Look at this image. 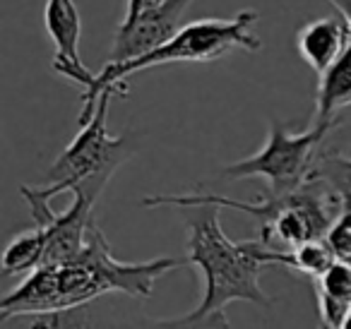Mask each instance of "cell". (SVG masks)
<instances>
[{
  "mask_svg": "<svg viewBox=\"0 0 351 329\" xmlns=\"http://www.w3.org/2000/svg\"><path fill=\"white\" fill-rule=\"evenodd\" d=\"M317 329H330V327H325V324H320V327H317Z\"/></svg>",
  "mask_w": 351,
  "mask_h": 329,
  "instance_id": "cell-19",
  "label": "cell"
},
{
  "mask_svg": "<svg viewBox=\"0 0 351 329\" xmlns=\"http://www.w3.org/2000/svg\"><path fill=\"white\" fill-rule=\"evenodd\" d=\"M346 106H351V46L317 82L313 123L339 121V111Z\"/></svg>",
  "mask_w": 351,
  "mask_h": 329,
  "instance_id": "cell-11",
  "label": "cell"
},
{
  "mask_svg": "<svg viewBox=\"0 0 351 329\" xmlns=\"http://www.w3.org/2000/svg\"><path fill=\"white\" fill-rule=\"evenodd\" d=\"M166 0H128L125 3V15H123L121 25H132L135 20H140L142 15H147L149 10L159 8Z\"/></svg>",
  "mask_w": 351,
  "mask_h": 329,
  "instance_id": "cell-16",
  "label": "cell"
},
{
  "mask_svg": "<svg viewBox=\"0 0 351 329\" xmlns=\"http://www.w3.org/2000/svg\"><path fill=\"white\" fill-rule=\"evenodd\" d=\"M0 329H161V319L149 317L137 298L113 293L77 308L0 315Z\"/></svg>",
  "mask_w": 351,
  "mask_h": 329,
  "instance_id": "cell-6",
  "label": "cell"
},
{
  "mask_svg": "<svg viewBox=\"0 0 351 329\" xmlns=\"http://www.w3.org/2000/svg\"><path fill=\"white\" fill-rule=\"evenodd\" d=\"M46 247H49V233L46 228L34 226L29 231H22L12 238L5 245L3 252V262H0V271L3 276H20L32 274L44 265Z\"/></svg>",
  "mask_w": 351,
  "mask_h": 329,
  "instance_id": "cell-12",
  "label": "cell"
},
{
  "mask_svg": "<svg viewBox=\"0 0 351 329\" xmlns=\"http://www.w3.org/2000/svg\"><path fill=\"white\" fill-rule=\"evenodd\" d=\"M193 0H166L159 8L149 10L135 20L132 25H121L116 32L113 51L108 63H128V60L142 58L154 49L171 41L181 29L183 12L188 10Z\"/></svg>",
  "mask_w": 351,
  "mask_h": 329,
  "instance_id": "cell-8",
  "label": "cell"
},
{
  "mask_svg": "<svg viewBox=\"0 0 351 329\" xmlns=\"http://www.w3.org/2000/svg\"><path fill=\"white\" fill-rule=\"evenodd\" d=\"M188 265L202 271L205 289L195 310L161 319V329H231L226 308L236 300L272 308L260 286L265 267H287V250L263 241H231L219 221V207L188 209Z\"/></svg>",
  "mask_w": 351,
  "mask_h": 329,
  "instance_id": "cell-2",
  "label": "cell"
},
{
  "mask_svg": "<svg viewBox=\"0 0 351 329\" xmlns=\"http://www.w3.org/2000/svg\"><path fill=\"white\" fill-rule=\"evenodd\" d=\"M330 3L335 5V10L344 17V22L349 25V29H351V0H330Z\"/></svg>",
  "mask_w": 351,
  "mask_h": 329,
  "instance_id": "cell-17",
  "label": "cell"
},
{
  "mask_svg": "<svg viewBox=\"0 0 351 329\" xmlns=\"http://www.w3.org/2000/svg\"><path fill=\"white\" fill-rule=\"evenodd\" d=\"M315 295L322 324L341 329L351 313V265L335 262L330 271L315 281Z\"/></svg>",
  "mask_w": 351,
  "mask_h": 329,
  "instance_id": "cell-10",
  "label": "cell"
},
{
  "mask_svg": "<svg viewBox=\"0 0 351 329\" xmlns=\"http://www.w3.org/2000/svg\"><path fill=\"white\" fill-rule=\"evenodd\" d=\"M296 46L308 68L322 77L351 46V29L341 15H325L298 29Z\"/></svg>",
  "mask_w": 351,
  "mask_h": 329,
  "instance_id": "cell-9",
  "label": "cell"
},
{
  "mask_svg": "<svg viewBox=\"0 0 351 329\" xmlns=\"http://www.w3.org/2000/svg\"><path fill=\"white\" fill-rule=\"evenodd\" d=\"M113 97H118V92L113 89L101 94L92 121L80 127L73 142L60 151V156L49 169L46 185H36V188L22 185L20 188V195L29 204L36 226H49L56 219L58 212L51 207V199L56 195H87L97 202L111 175L135 154V145L125 135L113 137L106 127L108 103Z\"/></svg>",
  "mask_w": 351,
  "mask_h": 329,
  "instance_id": "cell-3",
  "label": "cell"
},
{
  "mask_svg": "<svg viewBox=\"0 0 351 329\" xmlns=\"http://www.w3.org/2000/svg\"><path fill=\"white\" fill-rule=\"evenodd\" d=\"M44 27L53 41V58H51L53 73L77 84L82 94H87L97 82V73H92L80 56L82 20L75 0H46Z\"/></svg>",
  "mask_w": 351,
  "mask_h": 329,
  "instance_id": "cell-7",
  "label": "cell"
},
{
  "mask_svg": "<svg viewBox=\"0 0 351 329\" xmlns=\"http://www.w3.org/2000/svg\"><path fill=\"white\" fill-rule=\"evenodd\" d=\"M341 329H351V313H349V317H346V322L341 324Z\"/></svg>",
  "mask_w": 351,
  "mask_h": 329,
  "instance_id": "cell-18",
  "label": "cell"
},
{
  "mask_svg": "<svg viewBox=\"0 0 351 329\" xmlns=\"http://www.w3.org/2000/svg\"><path fill=\"white\" fill-rule=\"evenodd\" d=\"M335 123H313L311 130L291 132V127L282 121H269L267 142L253 156L234 161L224 169V178L245 180V178H265L267 195L282 197L301 185L308 183L315 159L320 154V145L327 132L337 125Z\"/></svg>",
  "mask_w": 351,
  "mask_h": 329,
  "instance_id": "cell-5",
  "label": "cell"
},
{
  "mask_svg": "<svg viewBox=\"0 0 351 329\" xmlns=\"http://www.w3.org/2000/svg\"><path fill=\"white\" fill-rule=\"evenodd\" d=\"M337 262L332 247L327 241H311L301 247L287 250V269L301 271V274L311 276V279H320L330 271V267Z\"/></svg>",
  "mask_w": 351,
  "mask_h": 329,
  "instance_id": "cell-14",
  "label": "cell"
},
{
  "mask_svg": "<svg viewBox=\"0 0 351 329\" xmlns=\"http://www.w3.org/2000/svg\"><path fill=\"white\" fill-rule=\"evenodd\" d=\"M325 241L332 247V252H335L337 262L351 265V212L339 214V219L332 223Z\"/></svg>",
  "mask_w": 351,
  "mask_h": 329,
  "instance_id": "cell-15",
  "label": "cell"
},
{
  "mask_svg": "<svg viewBox=\"0 0 351 329\" xmlns=\"http://www.w3.org/2000/svg\"><path fill=\"white\" fill-rule=\"evenodd\" d=\"M186 265L188 257H156L147 262L116 260L106 236L94 219L89 223L87 243L82 250L70 260L44 265L27 274L17 289L3 295L0 315L77 308L113 293L149 298L161 276Z\"/></svg>",
  "mask_w": 351,
  "mask_h": 329,
  "instance_id": "cell-1",
  "label": "cell"
},
{
  "mask_svg": "<svg viewBox=\"0 0 351 329\" xmlns=\"http://www.w3.org/2000/svg\"><path fill=\"white\" fill-rule=\"evenodd\" d=\"M311 175L332 190L344 212H351V156L339 151H320Z\"/></svg>",
  "mask_w": 351,
  "mask_h": 329,
  "instance_id": "cell-13",
  "label": "cell"
},
{
  "mask_svg": "<svg viewBox=\"0 0 351 329\" xmlns=\"http://www.w3.org/2000/svg\"><path fill=\"white\" fill-rule=\"evenodd\" d=\"M255 22H258V12L255 10H241L239 15L229 17V20H212V17H207V20L183 25L173 39L166 41L159 49H154L152 53L142 56V58L118 65L106 63V68L101 73H97L94 87L87 94H82V108H80L77 116L80 127L92 121L104 92L113 89V92H118V97H125V80L132 73H142L147 68L166 63H207V60L221 58V56H226L234 49L260 51L263 44L253 34Z\"/></svg>",
  "mask_w": 351,
  "mask_h": 329,
  "instance_id": "cell-4",
  "label": "cell"
}]
</instances>
